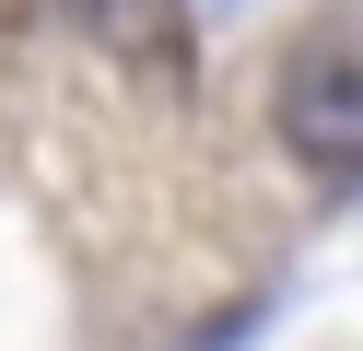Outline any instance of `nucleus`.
I'll return each instance as SVG.
<instances>
[{
    "label": "nucleus",
    "mask_w": 363,
    "mask_h": 351,
    "mask_svg": "<svg viewBox=\"0 0 363 351\" xmlns=\"http://www.w3.org/2000/svg\"><path fill=\"white\" fill-rule=\"evenodd\" d=\"M281 140L316 164V176H340V187L363 176V59L352 47H293V70H281Z\"/></svg>",
    "instance_id": "f257e3e1"
},
{
    "label": "nucleus",
    "mask_w": 363,
    "mask_h": 351,
    "mask_svg": "<svg viewBox=\"0 0 363 351\" xmlns=\"http://www.w3.org/2000/svg\"><path fill=\"white\" fill-rule=\"evenodd\" d=\"M176 23H188L176 0H82V35L118 47V59H176V47H188Z\"/></svg>",
    "instance_id": "f03ea898"
}]
</instances>
